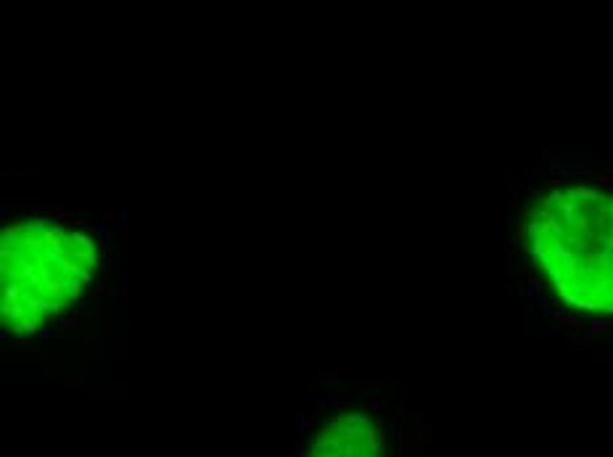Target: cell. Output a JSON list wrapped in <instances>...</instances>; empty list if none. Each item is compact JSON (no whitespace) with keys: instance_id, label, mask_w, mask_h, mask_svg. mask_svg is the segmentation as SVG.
I'll return each instance as SVG.
<instances>
[{"instance_id":"1","label":"cell","mask_w":613,"mask_h":457,"mask_svg":"<svg viewBox=\"0 0 613 457\" xmlns=\"http://www.w3.org/2000/svg\"><path fill=\"white\" fill-rule=\"evenodd\" d=\"M529 240L563 301L613 312V193L592 185L547 193L529 220Z\"/></svg>"},{"instance_id":"2","label":"cell","mask_w":613,"mask_h":457,"mask_svg":"<svg viewBox=\"0 0 613 457\" xmlns=\"http://www.w3.org/2000/svg\"><path fill=\"white\" fill-rule=\"evenodd\" d=\"M98 267L96 243L48 220H27L3 233L0 307L11 330H37L82 296Z\"/></svg>"},{"instance_id":"3","label":"cell","mask_w":613,"mask_h":457,"mask_svg":"<svg viewBox=\"0 0 613 457\" xmlns=\"http://www.w3.org/2000/svg\"><path fill=\"white\" fill-rule=\"evenodd\" d=\"M306 457H381V431L362 418H336Z\"/></svg>"}]
</instances>
